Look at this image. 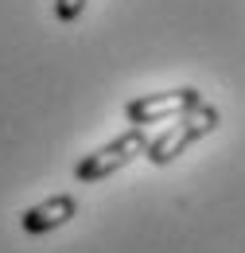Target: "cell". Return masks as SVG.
I'll return each instance as SVG.
<instances>
[{"label": "cell", "instance_id": "5", "mask_svg": "<svg viewBox=\"0 0 245 253\" xmlns=\"http://www.w3.org/2000/svg\"><path fill=\"white\" fill-rule=\"evenodd\" d=\"M82 8H86V0H55V16L62 24H74L82 16Z\"/></svg>", "mask_w": 245, "mask_h": 253}, {"label": "cell", "instance_id": "3", "mask_svg": "<svg viewBox=\"0 0 245 253\" xmlns=\"http://www.w3.org/2000/svg\"><path fill=\"white\" fill-rule=\"evenodd\" d=\"M203 105V94L199 90H163V94H144V97H132L128 105H124V117H128V125H163V121H175V117H183L191 109H199Z\"/></svg>", "mask_w": 245, "mask_h": 253}, {"label": "cell", "instance_id": "4", "mask_svg": "<svg viewBox=\"0 0 245 253\" xmlns=\"http://www.w3.org/2000/svg\"><path fill=\"white\" fill-rule=\"evenodd\" d=\"M74 214H78L74 195H51V199L28 207V211L20 214V226H24V234H51V230L66 226Z\"/></svg>", "mask_w": 245, "mask_h": 253}, {"label": "cell", "instance_id": "1", "mask_svg": "<svg viewBox=\"0 0 245 253\" xmlns=\"http://www.w3.org/2000/svg\"><path fill=\"white\" fill-rule=\"evenodd\" d=\"M218 125H222L218 109L203 101L199 109H191V113H183V117H175V125H167L156 140H148L144 156H148V164H171L183 148H191V144L203 140V136H210Z\"/></svg>", "mask_w": 245, "mask_h": 253}, {"label": "cell", "instance_id": "2", "mask_svg": "<svg viewBox=\"0 0 245 253\" xmlns=\"http://www.w3.org/2000/svg\"><path fill=\"white\" fill-rule=\"evenodd\" d=\"M148 148V136H144V128L132 125L128 132H121L117 140H109L105 148H97L90 156L78 160V168H74V175L82 179V183H97V179H105V175H113V171H121L124 164L132 156H140Z\"/></svg>", "mask_w": 245, "mask_h": 253}]
</instances>
